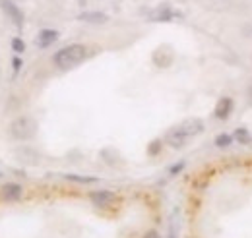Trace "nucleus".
<instances>
[{
  "label": "nucleus",
  "instance_id": "423d86ee",
  "mask_svg": "<svg viewBox=\"0 0 252 238\" xmlns=\"http://www.w3.org/2000/svg\"><path fill=\"white\" fill-rule=\"evenodd\" d=\"M177 130H181L187 138H192V136H198L204 132V122L200 119H187L183 120L179 126H175Z\"/></svg>",
  "mask_w": 252,
  "mask_h": 238
},
{
  "label": "nucleus",
  "instance_id": "2eb2a0df",
  "mask_svg": "<svg viewBox=\"0 0 252 238\" xmlns=\"http://www.w3.org/2000/svg\"><path fill=\"white\" fill-rule=\"evenodd\" d=\"M233 138H235V140H237L239 144H245V146L252 142V138H251V134H249V130H245V128H239V130L235 132V136H233Z\"/></svg>",
  "mask_w": 252,
  "mask_h": 238
},
{
  "label": "nucleus",
  "instance_id": "aec40b11",
  "mask_svg": "<svg viewBox=\"0 0 252 238\" xmlns=\"http://www.w3.org/2000/svg\"><path fill=\"white\" fill-rule=\"evenodd\" d=\"M12 66H14V72H20V68H22V59H20V57H14Z\"/></svg>",
  "mask_w": 252,
  "mask_h": 238
},
{
  "label": "nucleus",
  "instance_id": "1a4fd4ad",
  "mask_svg": "<svg viewBox=\"0 0 252 238\" xmlns=\"http://www.w3.org/2000/svg\"><path fill=\"white\" fill-rule=\"evenodd\" d=\"M78 22L92 24V26H103L109 22V16L105 12H82V14H78Z\"/></svg>",
  "mask_w": 252,
  "mask_h": 238
},
{
  "label": "nucleus",
  "instance_id": "5701e85b",
  "mask_svg": "<svg viewBox=\"0 0 252 238\" xmlns=\"http://www.w3.org/2000/svg\"><path fill=\"white\" fill-rule=\"evenodd\" d=\"M169 238H175V229H171V235H169Z\"/></svg>",
  "mask_w": 252,
  "mask_h": 238
},
{
  "label": "nucleus",
  "instance_id": "9b49d317",
  "mask_svg": "<svg viewBox=\"0 0 252 238\" xmlns=\"http://www.w3.org/2000/svg\"><path fill=\"white\" fill-rule=\"evenodd\" d=\"M233 107H235V103H233L231 97H221L220 101H218V105H216V111H214L216 119L227 120L229 119V115L233 113Z\"/></svg>",
  "mask_w": 252,
  "mask_h": 238
},
{
  "label": "nucleus",
  "instance_id": "a211bd4d",
  "mask_svg": "<svg viewBox=\"0 0 252 238\" xmlns=\"http://www.w3.org/2000/svg\"><path fill=\"white\" fill-rule=\"evenodd\" d=\"M66 180L80 182V184H92V182H97L95 177H78V175H66Z\"/></svg>",
  "mask_w": 252,
  "mask_h": 238
},
{
  "label": "nucleus",
  "instance_id": "f257e3e1",
  "mask_svg": "<svg viewBox=\"0 0 252 238\" xmlns=\"http://www.w3.org/2000/svg\"><path fill=\"white\" fill-rule=\"evenodd\" d=\"M86 59H88V47L80 45V43H72V45L63 47L61 51H57L53 57V62L61 70H72V68L80 66Z\"/></svg>",
  "mask_w": 252,
  "mask_h": 238
},
{
  "label": "nucleus",
  "instance_id": "f3484780",
  "mask_svg": "<svg viewBox=\"0 0 252 238\" xmlns=\"http://www.w3.org/2000/svg\"><path fill=\"white\" fill-rule=\"evenodd\" d=\"M161 148H163V142H161V140H154V142L148 146V155H150V157H156V155L161 153Z\"/></svg>",
  "mask_w": 252,
  "mask_h": 238
},
{
  "label": "nucleus",
  "instance_id": "7ed1b4c3",
  "mask_svg": "<svg viewBox=\"0 0 252 238\" xmlns=\"http://www.w3.org/2000/svg\"><path fill=\"white\" fill-rule=\"evenodd\" d=\"M0 10L4 12V16H6L16 28H22V26H24V12H22L20 6H16L12 0H0Z\"/></svg>",
  "mask_w": 252,
  "mask_h": 238
},
{
  "label": "nucleus",
  "instance_id": "dca6fc26",
  "mask_svg": "<svg viewBox=\"0 0 252 238\" xmlns=\"http://www.w3.org/2000/svg\"><path fill=\"white\" fill-rule=\"evenodd\" d=\"M233 136H229V134H220L218 138H216V146L220 149H225V148H229L231 144H233Z\"/></svg>",
  "mask_w": 252,
  "mask_h": 238
},
{
  "label": "nucleus",
  "instance_id": "ddd939ff",
  "mask_svg": "<svg viewBox=\"0 0 252 238\" xmlns=\"http://www.w3.org/2000/svg\"><path fill=\"white\" fill-rule=\"evenodd\" d=\"M16 157L18 159H22L24 163H30V165H37L39 163V155L30 148H22L16 151Z\"/></svg>",
  "mask_w": 252,
  "mask_h": 238
},
{
  "label": "nucleus",
  "instance_id": "9d476101",
  "mask_svg": "<svg viewBox=\"0 0 252 238\" xmlns=\"http://www.w3.org/2000/svg\"><path fill=\"white\" fill-rule=\"evenodd\" d=\"M57 39H59V31L57 30H41L37 33L35 45H37L39 49H47V47H51L53 43H57Z\"/></svg>",
  "mask_w": 252,
  "mask_h": 238
},
{
  "label": "nucleus",
  "instance_id": "20e7f679",
  "mask_svg": "<svg viewBox=\"0 0 252 238\" xmlns=\"http://www.w3.org/2000/svg\"><path fill=\"white\" fill-rule=\"evenodd\" d=\"M90 200L95 208L99 209H107L111 208L113 204H117V194L111 192V190H97V192H92L90 194Z\"/></svg>",
  "mask_w": 252,
  "mask_h": 238
},
{
  "label": "nucleus",
  "instance_id": "4468645a",
  "mask_svg": "<svg viewBox=\"0 0 252 238\" xmlns=\"http://www.w3.org/2000/svg\"><path fill=\"white\" fill-rule=\"evenodd\" d=\"M101 157L105 159L107 165H115L119 161V151H115V149H103L101 151Z\"/></svg>",
  "mask_w": 252,
  "mask_h": 238
},
{
  "label": "nucleus",
  "instance_id": "0eeeda50",
  "mask_svg": "<svg viewBox=\"0 0 252 238\" xmlns=\"http://www.w3.org/2000/svg\"><path fill=\"white\" fill-rule=\"evenodd\" d=\"M152 60H154V64H156L158 68H169V66L173 64V60H175V55H173L171 47L163 45V47L156 49V53H154Z\"/></svg>",
  "mask_w": 252,
  "mask_h": 238
},
{
  "label": "nucleus",
  "instance_id": "f03ea898",
  "mask_svg": "<svg viewBox=\"0 0 252 238\" xmlns=\"http://www.w3.org/2000/svg\"><path fill=\"white\" fill-rule=\"evenodd\" d=\"M37 128H39L37 120L33 119V117L24 115V117H18V119H14L10 122L8 132H10V136H12L14 140H18V142H28V140L35 138Z\"/></svg>",
  "mask_w": 252,
  "mask_h": 238
},
{
  "label": "nucleus",
  "instance_id": "412c9836",
  "mask_svg": "<svg viewBox=\"0 0 252 238\" xmlns=\"http://www.w3.org/2000/svg\"><path fill=\"white\" fill-rule=\"evenodd\" d=\"M183 169H185V163L181 161L179 165H175V167H171V175H177V173H181Z\"/></svg>",
  "mask_w": 252,
  "mask_h": 238
},
{
  "label": "nucleus",
  "instance_id": "6e6552de",
  "mask_svg": "<svg viewBox=\"0 0 252 238\" xmlns=\"http://www.w3.org/2000/svg\"><path fill=\"white\" fill-rule=\"evenodd\" d=\"M22 194H24V188L20 184H16V182H6L2 186V190H0V196L6 202H16V200L22 198Z\"/></svg>",
  "mask_w": 252,
  "mask_h": 238
},
{
  "label": "nucleus",
  "instance_id": "f8f14e48",
  "mask_svg": "<svg viewBox=\"0 0 252 238\" xmlns=\"http://www.w3.org/2000/svg\"><path fill=\"white\" fill-rule=\"evenodd\" d=\"M187 140H189V138H187V136H185L181 130H177V128H173V130H171V132L165 136V142H167L171 148H175V149L183 148V146L187 144Z\"/></svg>",
  "mask_w": 252,
  "mask_h": 238
},
{
  "label": "nucleus",
  "instance_id": "39448f33",
  "mask_svg": "<svg viewBox=\"0 0 252 238\" xmlns=\"http://www.w3.org/2000/svg\"><path fill=\"white\" fill-rule=\"evenodd\" d=\"M175 16H179V12H175V10L171 8V4H159V6H156V8L148 14V20L161 24V22H171Z\"/></svg>",
  "mask_w": 252,
  "mask_h": 238
},
{
  "label": "nucleus",
  "instance_id": "b1692460",
  "mask_svg": "<svg viewBox=\"0 0 252 238\" xmlns=\"http://www.w3.org/2000/svg\"><path fill=\"white\" fill-rule=\"evenodd\" d=\"M0 177H2V173H0Z\"/></svg>",
  "mask_w": 252,
  "mask_h": 238
},
{
  "label": "nucleus",
  "instance_id": "4be33fe9",
  "mask_svg": "<svg viewBox=\"0 0 252 238\" xmlns=\"http://www.w3.org/2000/svg\"><path fill=\"white\" fill-rule=\"evenodd\" d=\"M144 238H161V237H159V233H156V231H148L144 235Z\"/></svg>",
  "mask_w": 252,
  "mask_h": 238
},
{
  "label": "nucleus",
  "instance_id": "6ab92c4d",
  "mask_svg": "<svg viewBox=\"0 0 252 238\" xmlns=\"http://www.w3.org/2000/svg\"><path fill=\"white\" fill-rule=\"evenodd\" d=\"M12 51L16 53V55H22L24 51H26V43L20 39V37H16V39H12Z\"/></svg>",
  "mask_w": 252,
  "mask_h": 238
}]
</instances>
